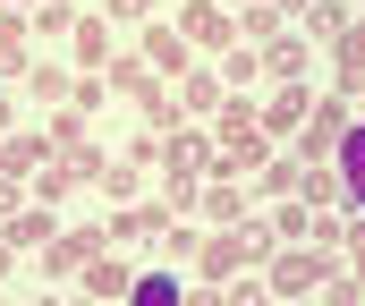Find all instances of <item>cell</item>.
Wrapping results in <instances>:
<instances>
[{
	"label": "cell",
	"instance_id": "obj_1",
	"mask_svg": "<svg viewBox=\"0 0 365 306\" xmlns=\"http://www.w3.org/2000/svg\"><path fill=\"white\" fill-rule=\"evenodd\" d=\"M340 188L365 204V128H349V145H340Z\"/></svg>",
	"mask_w": 365,
	"mask_h": 306
},
{
	"label": "cell",
	"instance_id": "obj_2",
	"mask_svg": "<svg viewBox=\"0 0 365 306\" xmlns=\"http://www.w3.org/2000/svg\"><path fill=\"white\" fill-rule=\"evenodd\" d=\"M128 306H179V281H170V272H145V281L128 290Z\"/></svg>",
	"mask_w": 365,
	"mask_h": 306
}]
</instances>
